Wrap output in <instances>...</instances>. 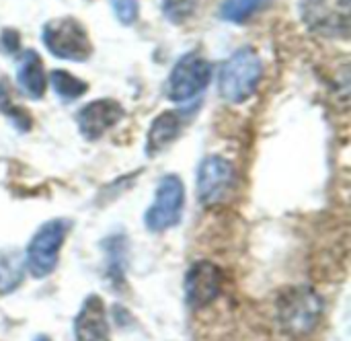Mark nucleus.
<instances>
[{
  "label": "nucleus",
  "instance_id": "1",
  "mask_svg": "<svg viewBox=\"0 0 351 341\" xmlns=\"http://www.w3.org/2000/svg\"><path fill=\"white\" fill-rule=\"evenodd\" d=\"M263 74V62L253 47L234 51L220 68L218 91L228 103H245L257 91Z\"/></svg>",
  "mask_w": 351,
  "mask_h": 341
},
{
  "label": "nucleus",
  "instance_id": "2",
  "mask_svg": "<svg viewBox=\"0 0 351 341\" xmlns=\"http://www.w3.org/2000/svg\"><path fill=\"white\" fill-rule=\"evenodd\" d=\"M43 45L60 60L84 62L93 54L90 37L80 21L74 16H56L43 25Z\"/></svg>",
  "mask_w": 351,
  "mask_h": 341
},
{
  "label": "nucleus",
  "instance_id": "3",
  "mask_svg": "<svg viewBox=\"0 0 351 341\" xmlns=\"http://www.w3.org/2000/svg\"><path fill=\"white\" fill-rule=\"evenodd\" d=\"M300 19L315 35L329 39L350 37L351 0H300Z\"/></svg>",
  "mask_w": 351,
  "mask_h": 341
},
{
  "label": "nucleus",
  "instance_id": "4",
  "mask_svg": "<svg viewBox=\"0 0 351 341\" xmlns=\"http://www.w3.org/2000/svg\"><path fill=\"white\" fill-rule=\"evenodd\" d=\"M323 303L315 290L306 286H296L286 290L278 303V317L282 327L292 336L311 333L321 319Z\"/></svg>",
  "mask_w": 351,
  "mask_h": 341
},
{
  "label": "nucleus",
  "instance_id": "5",
  "mask_svg": "<svg viewBox=\"0 0 351 341\" xmlns=\"http://www.w3.org/2000/svg\"><path fill=\"white\" fill-rule=\"evenodd\" d=\"M210 78H212V64L197 51L185 54L171 70L169 80L165 84V95L175 103L191 101L208 86Z\"/></svg>",
  "mask_w": 351,
  "mask_h": 341
},
{
  "label": "nucleus",
  "instance_id": "6",
  "mask_svg": "<svg viewBox=\"0 0 351 341\" xmlns=\"http://www.w3.org/2000/svg\"><path fill=\"white\" fill-rule=\"evenodd\" d=\"M66 233H68L66 220H49L33 235L25 255L27 270L31 272L33 278H45L56 270Z\"/></svg>",
  "mask_w": 351,
  "mask_h": 341
},
{
  "label": "nucleus",
  "instance_id": "7",
  "mask_svg": "<svg viewBox=\"0 0 351 341\" xmlns=\"http://www.w3.org/2000/svg\"><path fill=\"white\" fill-rule=\"evenodd\" d=\"M185 204V189L177 175L165 177L158 187L152 206L148 208L144 222L150 231L162 233L171 226H175L181 218V210Z\"/></svg>",
  "mask_w": 351,
  "mask_h": 341
},
{
  "label": "nucleus",
  "instance_id": "8",
  "mask_svg": "<svg viewBox=\"0 0 351 341\" xmlns=\"http://www.w3.org/2000/svg\"><path fill=\"white\" fill-rule=\"evenodd\" d=\"M234 185V169L222 156H208L197 171V198L202 204L212 206L222 202Z\"/></svg>",
  "mask_w": 351,
  "mask_h": 341
},
{
  "label": "nucleus",
  "instance_id": "9",
  "mask_svg": "<svg viewBox=\"0 0 351 341\" xmlns=\"http://www.w3.org/2000/svg\"><path fill=\"white\" fill-rule=\"evenodd\" d=\"M222 288V272L210 261H197L185 274V298L191 309L212 305Z\"/></svg>",
  "mask_w": 351,
  "mask_h": 341
},
{
  "label": "nucleus",
  "instance_id": "10",
  "mask_svg": "<svg viewBox=\"0 0 351 341\" xmlns=\"http://www.w3.org/2000/svg\"><path fill=\"white\" fill-rule=\"evenodd\" d=\"M123 117V107L115 99H97L80 107L76 124L86 140H99Z\"/></svg>",
  "mask_w": 351,
  "mask_h": 341
},
{
  "label": "nucleus",
  "instance_id": "11",
  "mask_svg": "<svg viewBox=\"0 0 351 341\" xmlns=\"http://www.w3.org/2000/svg\"><path fill=\"white\" fill-rule=\"evenodd\" d=\"M74 338L76 341H111L105 305L97 294H90L82 303L74 321Z\"/></svg>",
  "mask_w": 351,
  "mask_h": 341
},
{
  "label": "nucleus",
  "instance_id": "12",
  "mask_svg": "<svg viewBox=\"0 0 351 341\" xmlns=\"http://www.w3.org/2000/svg\"><path fill=\"white\" fill-rule=\"evenodd\" d=\"M187 121L185 111H162L148 130L146 138V152L148 156H156L162 150H167L183 132V126Z\"/></svg>",
  "mask_w": 351,
  "mask_h": 341
},
{
  "label": "nucleus",
  "instance_id": "13",
  "mask_svg": "<svg viewBox=\"0 0 351 341\" xmlns=\"http://www.w3.org/2000/svg\"><path fill=\"white\" fill-rule=\"evenodd\" d=\"M16 80L21 84V89L31 97V99H41L47 86V78H45V70H43V62L39 58L37 51L33 49H25L19 58V66H16Z\"/></svg>",
  "mask_w": 351,
  "mask_h": 341
},
{
  "label": "nucleus",
  "instance_id": "14",
  "mask_svg": "<svg viewBox=\"0 0 351 341\" xmlns=\"http://www.w3.org/2000/svg\"><path fill=\"white\" fill-rule=\"evenodd\" d=\"M23 253L16 249L0 251V294L12 292L23 280Z\"/></svg>",
  "mask_w": 351,
  "mask_h": 341
},
{
  "label": "nucleus",
  "instance_id": "15",
  "mask_svg": "<svg viewBox=\"0 0 351 341\" xmlns=\"http://www.w3.org/2000/svg\"><path fill=\"white\" fill-rule=\"evenodd\" d=\"M53 93L62 99V101H74L78 97H82L88 91V84L84 80H80L78 76L66 72V70H53L49 74Z\"/></svg>",
  "mask_w": 351,
  "mask_h": 341
},
{
  "label": "nucleus",
  "instance_id": "16",
  "mask_svg": "<svg viewBox=\"0 0 351 341\" xmlns=\"http://www.w3.org/2000/svg\"><path fill=\"white\" fill-rule=\"evenodd\" d=\"M269 2L271 0H224L220 6V16L230 23H245Z\"/></svg>",
  "mask_w": 351,
  "mask_h": 341
},
{
  "label": "nucleus",
  "instance_id": "17",
  "mask_svg": "<svg viewBox=\"0 0 351 341\" xmlns=\"http://www.w3.org/2000/svg\"><path fill=\"white\" fill-rule=\"evenodd\" d=\"M0 109L4 111V115H8L21 130H29L31 126V119L27 115L25 109H19L12 101H10V95H8V86H4L0 82Z\"/></svg>",
  "mask_w": 351,
  "mask_h": 341
},
{
  "label": "nucleus",
  "instance_id": "18",
  "mask_svg": "<svg viewBox=\"0 0 351 341\" xmlns=\"http://www.w3.org/2000/svg\"><path fill=\"white\" fill-rule=\"evenodd\" d=\"M109 2H111V8L119 23L132 25L138 19V2L136 0H109Z\"/></svg>",
  "mask_w": 351,
  "mask_h": 341
},
{
  "label": "nucleus",
  "instance_id": "19",
  "mask_svg": "<svg viewBox=\"0 0 351 341\" xmlns=\"http://www.w3.org/2000/svg\"><path fill=\"white\" fill-rule=\"evenodd\" d=\"M2 47H4V51H8V54H12V51L19 49V35H16L12 29H6V31L2 33Z\"/></svg>",
  "mask_w": 351,
  "mask_h": 341
},
{
  "label": "nucleus",
  "instance_id": "20",
  "mask_svg": "<svg viewBox=\"0 0 351 341\" xmlns=\"http://www.w3.org/2000/svg\"><path fill=\"white\" fill-rule=\"evenodd\" d=\"M35 341H49L47 336H39V338H35Z\"/></svg>",
  "mask_w": 351,
  "mask_h": 341
}]
</instances>
